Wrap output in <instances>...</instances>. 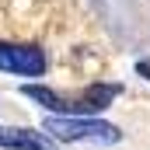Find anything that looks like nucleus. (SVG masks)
Instances as JSON below:
<instances>
[{
  "instance_id": "obj_1",
  "label": "nucleus",
  "mask_w": 150,
  "mask_h": 150,
  "mask_svg": "<svg viewBox=\"0 0 150 150\" xmlns=\"http://www.w3.org/2000/svg\"><path fill=\"white\" fill-rule=\"evenodd\" d=\"M21 94L32 98L42 108L56 112V115L84 119V115L105 112L115 98L122 94V87H119V84H87V87H80V91H52V87H42V84H25Z\"/></svg>"
},
{
  "instance_id": "obj_2",
  "label": "nucleus",
  "mask_w": 150,
  "mask_h": 150,
  "mask_svg": "<svg viewBox=\"0 0 150 150\" xmlns=\"http://www.w3.org/2000/svg\"><path fill=\"white\" fill-rule=\"evenodd\" d=\"M45 133L63 140V143H80V140H91V143H119L122 133L112 122H101V119H74V115H49L45 119Z\"/></svg>"
},
{
  "instance_id": "obj_3",
  "label": "nucleus",
  "mask_w": 150,
  "mask_h": 150,
  "mask_svg": "<svg viewBox=\"0 0 150 150\" xmlns=\"http://www.w3.org/2000/svg\"><path fill=\"white\" fill-rule=\"evenodd\" d=\"M45 52L38 45H18V42H0V70L21 77H42L45 74Z\"/></svg>"
},
{
  "instance_id": "obj_4",
  "label": "nucleus",
  "mask_w": 150,
  "mask_h": 150,
  "mask_svg": "<svg viewBox=\"0 0 150 150\" xmlns=\"http://www.w3.org/2000/svg\"><path fill=\"white\" fill-rule=\"evenodd\" d=\"M0 147L7 150H56L49 133H38L28 126H0Z\"/></svg>"
},
{
  "instance_id": "obj_5",
  "label": "nucleus",
  "mask_w": 150,
  "mask_h": 150,
  "mask_svg": "<svg viewBox=\"0 0 150 150\" xmlns=\"http://www.w3.org/2000/svg\"><path fill=\"white\" fill-rule=\"evenodd\" d=\"M136 74L150 80V59H140V63H136Z\"/></svg>"
}]
</instances>
